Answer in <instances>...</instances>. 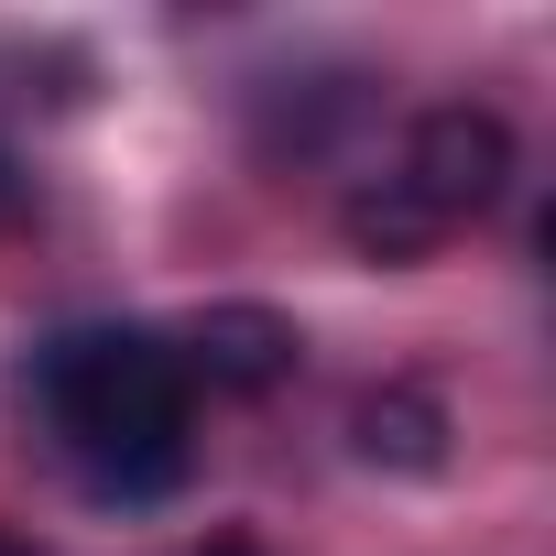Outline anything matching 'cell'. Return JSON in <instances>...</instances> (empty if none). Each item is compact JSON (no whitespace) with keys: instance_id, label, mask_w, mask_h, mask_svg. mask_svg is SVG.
I'll list each match as a JSON object with an SVG mask.
<instances>
[{"instance_id":"cell-4","label":"cell","mask_w":556,"mask_h":556,"mask_svg":"<svg viewBox=\"0 0 556 556\" xmlns=\"http://www.w3.org/2000/svg\"><path fill=\"white\" fill-rule=\"evenodd\" d=\"M350 437H361L371 469H437V458H447V415H437V393H371V404L350 415Z\"/></svg>"},{"instance_id":"cell-6","label":"cell","mask_w":556,"mask_h":556,"mask_svg":"<svg viewBox=\"0 0 556 556\" xmlns=\"http://www.w3.org/2000/svg\"><path fill=\"white\" fill-rule=\"evenodd\" d=\"M207 556H251V545H240V534H218V545H207Z\"/></svg>"},{"instance_id":"cell-5","label":"cell","mask_w":556,"mask_h":556,"mask_svg":"<svg viewBox=\"0 0 556 556\" xmlns=\"http://www.w3.org/2000/svg\"><path fill=\"white\" fill-rule=\"evenodd\" d=\"M23 207H34V175H23V164H12V153H0V229H12V218H23Z\"/></svg>"},{"instance_id":"cell-1","label":"cell","mask_w":556,"mask_h":556,"mask_svg":"<svg viewBox=\"0 0 556 556\" xmlns=\"http://www.w3.org/2000/svg\"><path fill=\"white\" fill-rule=\"evenodd\" d=\"M45 447L99 502H164L197 469V382L153 328H66L23 371Z\"/></svg>"},{"instance_id":"cell-2","label":"cell","mask_w":556,"mask_h":556,"mask_svg":"<svg viewBox=\"0 0 556 556\" xmlns=\"http://www.w3.org/2000/svg\"><path fill=\"white\" fill-rule=\"evenodd\" d=\"M502 186H513V131H502V110L447 99V110H415V121H404L393 164L350 186L339 229H350L361 262H426L437 240H458L469 218H491Z\"/></svg>"},{"instance_id":"cell-3","label":"cell","mask_w":556,"mask_h":556,"mask_svg":"<svg viewBox=\"0 0 556 556\" xmlns=\"http://www.w3.org/2000/svg\"><path fill=\"white\" fill-rule=\"evenodd\" d=\"M175 361H186L197 393H273V382L295 371V328L273 317V306H207L175 339Z\"/></svg>"},{"instance_id":"cell-7","label":"cell","mask_w":556,"mask_h":556,"mask_svg":"<svg viewBox=\"0 0 556 556\" xmlns=\"http://www.w3.org/2000/svg\"><path fill=\"white\" fill-rule=\"evenodd\" d=\"M0 556H34V545H0Z\"/></svg>"}]
</instances>
